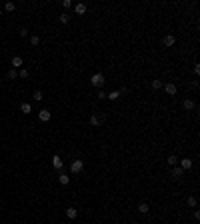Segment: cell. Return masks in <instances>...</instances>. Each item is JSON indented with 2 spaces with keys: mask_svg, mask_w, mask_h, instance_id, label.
<instances>
[{
  "mask_svg": "<svg viewBox=\"0 0 200 224\" xmlns=\"http://www.w3.org/2000/svg\"><path fill=\"white\" fill-rule=\"evenodd\" d=\"M90 82H92L94 88H102L106 80H104V74L102 72H96V74H92V80H90Z\"/></svg>",
  "mask_w": 200,
  "mask_h": 224,
  "instance_id": "cell-1",
  "label": "cell"
},
{
  "mask_svg": "<svg viewBox=\"0 0 200 224\" xmlns=\"http://www.w3.org/2000/svg\"><path fill=\"white\" fill-rule=\"evenodd\" d=\"M82 170H84V160H72L70 172H72V174H80Z\"/></svg>",
  "mask_w": 200,
  "mask_h": 224,
  "instance_id": "cell-2",
  "label": "cell"
},
{
  "mask_svg": "<svg viewBox=\"0 0 200 224\" xmlns=\"http://www.w3.org/2000/svg\"><path fill=\"white\" fill-rule=\"evenodd\" d=\"M162 86H164L166 94H170V96H174V94H176V84H172V82H166V84H162Z\"/></svg>",
  "mask_w": 200,
  "mask_h": 224,
  "instance_id": "cell-3",
  "label": "cell"
},
{
  "mask_svg": "<svg viewBox=\"0 0 200 224\" xmlns=\"http://www.w3.org/2000/svg\"><path fill=\"white\" fill-rule=\"evenodd\" d=\"M182 174H184V170H182L180 166H172V178H174V180H180Z\"/></svg>",
  "mask_w": 200,
  "mask_h": 224,
  "instance_id": "cell-4",
  "label": "cell"
},
{
  "mask_svg": "<svg viewBox=\"0 0 200 224\" xmlns=\"http://www.w3.org/2000/svg\"><path fill=\"white\" fill-rule=\"evenodd\" d=\"M180 162V168H182V170H190V168H192V160L190 158H182V160H178Z\"/></svg>",
  "mask_w": 200,
  "mask_h": 224,
  "instance_id": "cell-5",
  "label": "cell"
},
{
  "mask_svg": "<svg viewBox=\"0 0 200 224\" xmlns=\"http://www.w3.org/2000/svg\"><path fill=\"white\" fill-rule=\"evenodd\" d=\"M52 166L56 168V170H62V166H64V164H62V160H60L58 154H54V156H52Z\"/></svg>",
  "mask_w": 200,
  "mask_h": 224,
  "instance_id": "cell-6",
  "label": "cell"
},
{
  "mask_svg": "<svg viewBox=\"0 0 200 224\" xmlns=\"http://www.w3.org/2000/svg\"><path fill=\"white\" fill-rule=\"evenodd\" d=\"M162 42H164V46H168V48H170V46H174V42H176V38H174L172 34H166Z\"/></svg>",
  "mask_w": 200,
  "mask_h": 224,
  "instance_id": "cell-7",
  "label": "cell"
},
{
  "mask_svg": "<svg viewBox=\"0 0 200 224\" xmlns=\"http://www.w3.org/2000/svg\"><path fill=\"white\" fill-rule=\"evenodd\" d=\"M50 116H52V114H50L48 110H44V108H42V110L38 112V118L42 120V122H48V120H50Z\"/></svg>",
  "mask_w": 200,
  "mask_h": 224,
  "instance_id": "cell-8",
  "label": "cell"
},
{
  "mask_svg": "<svg viewBox=\"0 0 200 224\" xmlns=\"http://www.w3.org/2000/svg\"><path fill=\"white\" fill-rule=\"evenodd\" d=\"M102 120H104L102 116H96V114H92V116H90V124H92V126H100V124H102Z\"/></svg>",
  "mask_w": 200,
  "mask_h": 224,
  "instance_id": "cell-9",
  "label": "cell"
},
{
  "mask_svg": "<svg viewBox=\"0 0 200 224\" xmlns=\"http://www.w3.org/2000/svg\"><path fill=\"white\" fill-rule=\"evenodd\" d=\"M66 216L70 218V220H74V218L78 216V210H76V208H72V206H70V208H66Z\"/></svg>",
  "mask_w": 200,
  "mask_h": 224,
  "instance_id": "cell-10",
  "label": "cell"
},
{
  "mask_svg": "<svg viewBox=\"0 0 200 224\" xmlns=\"http://www.w3.org/2000/svg\"><path fill=\"white\" fill-rule=\"evenodd\" d=\"M22 64H24V62H22L20 56H14V58H12V68H14V70H16V68H22Z\"/></svg>",
  "mask_w": 200,
  "mask_h": 224,
  "instance_id": "cell-11",
  "label": "cell"
},
{
  "mask_svg": "<svg viewBox=\"0 0 200 224\" xmlns=\"http://www.w3.org/2000/svg\"><path fill=\"white\" fill-rule=\"evenodd\" d=\"M74 10H76V14H84L86 12V4H84V2H78V4L74 6Z\"/></svg>",
  "mask_w": 200,
  "mask_h": 224,
  "instance_id": "cell-12",
  "label": "cell"
},
{
  "mask_svg": "<svg viewBox=\"0 0 200 224\" xmlns=\"http://www.w3.org/2000/svg\"><path fill=\"white\" fill-rule=\"evenodd\" d=\"M182 106H184V108H186V110H194V100H190V98H186L184 100V102H182Z\"/></svg>",
  "mask_w": 200,
  "mask_h": 224,
  "instance_id": "cell-13",
  "label": "cell"
},
{
  "mask_svg": "<svg viewBox=\"0 0 200 224\" xmlns=\"http://www.w3.org/2000/svg\"><path fill=\"white\" fill-rule=\"evenodd\" d=\"M20 110L24 112V114H30V112H32V106L28 104V102H22V104H20Z\"/></svg>",
  "mask_w": 200,
  "mask_h": 224,
  "instance_id": "cell-14",
  "label": "cell"
},
{
  "mask_svg": "<svg viewBox=\"0 0 200 224\" xmlns=\"http://www.w3.org/2000/svg\"><path fill=\"white\" fill-rule=\"evenodd\" d=\"M106 98H108V100H118V98H120V90H112V92H108Z\"/></svg>",
  "mask_w": 200,
  "mask_h": 224,
  "instance_id": "cell-15",
  "label": "cell"
},
{
  "mask_svg": "<svg viewBox=\"0 0 200 224\" xmlns=\"http://www.w3.org/2000/svg\"><path fill=\"white\" fill-rule=\"evenodd\" d=\"M58 180H60V184H62V186H66L68 182H70V176H68V174H60Z\"/></svg>",
  "mask_w": 200,
  "mask_h": 224,
  "instance_id": "cell-16",
  "label": "cell"
},
{
  "mask_svg": "<svg viewBox=\"0 0 200 224\" xmlns=\"http://www.w3.org/2000/svg\"><path fill=\"white\" fill-rule=\"evenodd\" d=\"M186 204L190 206V208H196V196H188L186 198Z\"/></svg>",
  "mask_w": 200,
  "mask_h": 224,
  "instance_id": "cell-17",
  "label": "cell"
},
{
  "mask_svg": "<svg viewBox=\"0 0 200 224\" xmlns=\"http://www.w3.org/2000/svg\"><path fill=\"white\" fill-rule=\"evenodd\" d=\"M138 210H140V212H142V214H146V212H148V210H150V206H148V204H146V202H140V206H138Z\"/></svg>",
  "mask_w": 200,
  "mask_h": 224,
  "instance_id": "cell-18",
  "label": "cell"
},
{
  "mask_svg": "<svg viewBox=\"0 0 200 224\" xmlns=\"http://www.w3.org/2000/svg\"><path fill=\"white\" fill-rule=\"evenodd\" d=\"M168 164L170 166H178V158H176L174 154H170V156H168Z\"/></svg>",
  "mask_w": 200,
  "mask_h": 224,
  "instance_id": "cell-19",
  "label": "cell"
},
{
  "mask_svg": "<svg viewBox=\"0 0 200 224\" xmlns=\"http://www.w3.org/2000/svg\"><path fill=\"white\" fill-rule=\"evenodd\" d=\"M60 22H62V24H68V22H70V16H68L66 12H62L60 14Z\"/></svg>",
  "mask_w": 200,
  "mask_h": 224,
  "instance_id": "cell-20",
  "label": "cell"
},
{
  "mask_svg": "<svg viewBox=\"0 0 200 224\" xmlns=\"http://www.w3.org/2000/svg\"><path fill=\"white\" fill-rule=\"evenodd\" d=\"M30 44H32V46H38V44H40V36H36V34L30 36Z\"/></svg>",
  "mask_w": 200,
  "mask_h": 224,
  "instance_id": "cell-21",
  "label": "cell"
},
{
  "mask_svg": "<svg viewBox=\"0 0 200 224\" xmlns=\"http://www.w3.org/2000/svg\"><path fill=\"white\" fill-rule=\"evenodd\" d=\"M14 8H16V4H14V2H6V4H4V10H6V12H12Z\"/></svg>",
  "mask_w": 200,
  "mask_h": 224,
  "instance_id": "cell-22",
  "label": "cell"
},
{
  "mask_svg": "<svg viewBox=\"0 0 200 224\" xmlns=\"http://www.w3.org/2000/svg\"><path fill=\"white\" fill-rule=\"evenodd\" d=\"M8 78H10V80H16V78H18V72H16L14 68H10V72H8Z\"/></svg>",
  "mask_w": 200,
  "mask_h": 224,
  "instance_id": "cell-23",
  "label": "cell"
},
{
  "mask_svg": "<svg viewBox=\"0 0 200 224\" xmlns=\"http://www.w3.org/2000/svg\"><path fill=\"white\" fill-rule=\"evenodd\" d=\"M32 98L36 100V102H40V100H42V92H40V90H34V94H32Z\"/></svg>",
  "mask_w": 200,
  "mask_h": 224,
  "instance_id": "cell-24",
  "label": "cell"
},
{
  "mask_svg": "<svg viewBox=\"0 0 200 224\" xmlns=\"http://www.w3.org/2000/svg\"><path fill=\"white\" fill-rule=\"evenodd\" d=\"M152 88H154V90L162 88V80H152Z\"/></svg>",
  "mask_w": 200,
  "mask_h": 224,
  "instance_id": "cell-25",
  "label": "cell"
},
{
  "mask_svg": "<svg viewBox=\"0 0 200 224\" xmlns=\"http://www.w3.org/2000/svg\"><path fill=\"white\" fill-rule=\"evenodd\" d=\"M18 76H20V78H28V70H26V68H20Z\"/></svg>",
  "mask_w": 200,
  "mask_h": 224,
  "instance_id": "cell-26",
  "label": "cell"
},
{
  "mask_svg": "<svg viewBox=\"0 0 200 224\" xmlns=\"http://www.w3.org/2000/svg\"><path fill=\"white\" fill-rule=\"evenodd\" d=\"M18 34L22 36V38H24V36H28V28H20V30H18Z\"/></svg>",
  "mask_w": 200,
  "mask_h": 224,
  "instance_id": "cell-27",
  "label": "cell"
},
{
  "mask_svg": "<svg viewBox=\"0 0 200 224\" xmlns=\"http://www.w3.org/2000/svg\"><path fill=\"white\" fill-rule=\"evenodd\" d=\"M106 96H108V94L104 92V90H100V92H98V98H100V100H106Z\"/></svg>",
  "mask_w": 200,
  "mask_h": 224,
  "instance_id": "cell-28",
  "label": "cell"
},
{
  "mask_svg": "<svg viewBox=\"0 0 200 224\" xmlns=\"http://www.w3.org/2000/svg\"><path fill=\"white\" fill-rule=\"evenodd\" d=\"M62 6H64V8H70V6H72V2H70V0H64V2H62Z\"/></svg>",
  "mask_w": 200,
  "mask_h": 224,
  "instance_id": "cell-29",
  "label": "cell"
},
{
  "mask_svg": "<svg viewBox=\"0 0 200 224\" xmlns=\"http://www.w3.org/2000/svg\"><path fill=\"white\" fill-rule=\"evenodd\" d=\"M2 12H4V10H2V8H0V16H2Z\"/></svg>",
  "mask_w": 200,
  "mask_h": 224,
  "instance_id": "cell-30",
  "label": "cell"
}]
</instances>
